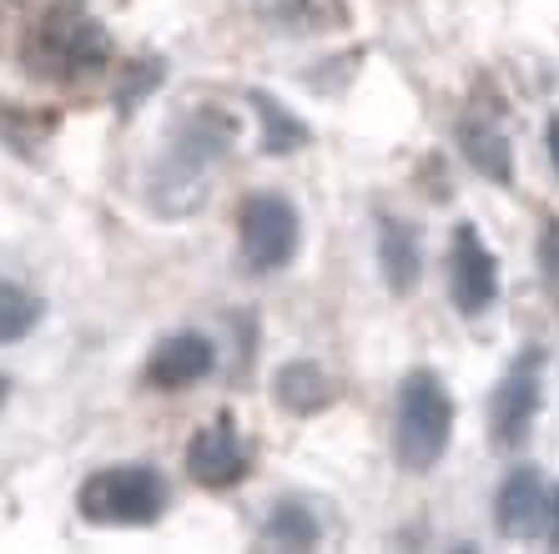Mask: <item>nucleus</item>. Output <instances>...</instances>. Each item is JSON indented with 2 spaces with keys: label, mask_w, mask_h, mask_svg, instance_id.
Here are the masks:
<instances>
[{
  "label": "nucleus",
  "mask_w": 559,
  "mask_h": 554,
  "mask_svg": "<svg viewBox=\"0 0 559 554\" xmlns=\"http://www.w3.org/2000/svg\"><path fill=\"white\" fill-rule=\"evenodd\" d=\"M237 142V121L227 117V111H192V117L182 121V131L167 142V156L156 162L152 172V202L156 212H167V217H182V212H192L202 197H207V177L212 167H217L222 156L233 152Z\"/></svg>",
  "instance_id": "1"
},
{
  "label": "nucleus",
  "mask_w": 559,
  "mask_h": 554,
  "mask_svg": "<svg viewBox=\"0 0 559 554\" xmlns=\"http://www.w3.org/2000/svg\"><path fill=\"white\" fill-rule=\"evenodd\" d=\"M21 61H26V71L36 81H56V86L86 81V76H96V71H106V61H111V36H106V26L81 0H56L51 11L26 31Z\"/></svg>",
  "instance_id": "2"
},
{
  "label": "nucleus",
  "mask_w": 559,
  "mask_h": 554,
  "mask_svg": "<svg viewBox=\"0 0 559 554\" xmlns=\"http://www.w3.org/2000/svg\"><path fill=\"white\" fill-rule=\"evenodd\" d=\"M167 479L152 464H111L96 469L76 494V509L86 524H117V529H142L167 515Z\"/></svg>",
  "instance_id": "3"
},
{
  "label": "nucleus",
  "mask_w": 559,
  "mask_h": 554,
  "mask_svg": "<svg viewBox=\"0 0 559 554\" xmlns=\"http://www.w3.org/2000/svg\"><path fill=\"white\" fill-rule=\"evenodd\" d=\"M449 434H454V399L433 368H414L399 388V434H393V449H399V464L414 469V474H429L433 464L449 449Z\"/></svg>",
  "instance_id": "4"
},
{
  "label": "nucleus",
  "mask_w": 559,
  "mask_h": 554,
  "mask_svg": "<svg viewBox=\"0 0 559 554\" xmlns=\"http://www.w3.org/2000/svg\"><path fill=\"white\" fill-rule=\"evenodd\" d=\"M237 243H242V262L252 272H277L298 258L302 222L293 212V202H283L277 192H258L242 202L237 212Z\"/></svg>",
  "instance_id": "5"
},
{
  "label": "nucleus",
  "mask_w": 559,
  "mask_h": 554,
  "mask_svg": "<svg viewBox=\"0 0 559 554\" xmlns=\"http://www.w3.org/2000/svg\"><path fill=\"white\" fill-rule=\"evenodd\" d=\"M449 293H454V308L464 313V318L489 313L499 297V258L484 247L474 222H459L454 227V247H449Z\"/></svg>",
  "instance_id": "6"
},
{
  "label": "nucleus",
  "mask_w": 559,
  "mask_h": 554,
  "mask_svg": "<svg viewBox=\"0 0 559 554\" xmlns=\"http://www.w3.org/2000/svg\"><path fill=\"white\" fill-rule=\"evenodd\" d=\"M252 469V453L237 434L233 413H217L207 428H197L192 444H187V474L202 484V490H233L242 484Z\"/></svg>",
  "instance_id": "7"
},
{
  "label": "nucleus",
  "mask_w": 559,
  "mask_h": 554,
  "mask_svg": "<svg viewBox=\"0 0 559 554\" xmlns=\"http://www.w3.org/2000/svg\"><path fill=\"white\" fill-rule=\"evenodd\" d=\"M539 419V353H524L489 399V438L499 449H520Z\"/></svg>",
  "instance_id": "8"
},
{
  "label": "nucleus",
  "mask_w": 559,
  "mask_h": 554,
  "mask_svg": "<svg viewBox=\"0 0 559 554\" xmlns=\"http://www.w3.org/2000/svg\"><path fill=\"white\" fill-rule=\"evenodd\" d=\"M212 368H217V349L207 333H171L146 358V384L162 393H182V388L202 384Z\"/></svg>",
  "instance_id": "9"
},
{
  "label": "nucleus",
  "mask_w": 559,
  "mask_h": 554,
  "mask_svg": "<svg viewBox=\"0 0 559 554\" xmlns=\"http://www.w3.org/2000/svg\"><path fill=\"white\" fill-rule=\"evenodd\" d=\"M545 504H549V490L539 479V469L534 464L509 469V479L499 484V499H495L499 534L504 540H534L545 529Z\"/></svg>",
  "instance_id": "10"
},
{
  "label": "nucleus",
  "mask_w": 559,
  "mask_h": 554,
  "mask_svg": "<svg viewBox=\"0 0 559 554\" xmlns=\"http://www.w3.org/2000/svg\"><path fill=\"white\" fill-rule=\"evenodd\" d=\"M252 11L277 36H323V31L348 26L343 0H252Z\"/></svg>",
  "instance_id": "11"
},
{
  "label": "nucleus",
  "mask_w": 559,
  "mask_h": 554,
  "mask_svg": "<svg viewBox=\"0 0 559 554\" xmlns=\"http://www.w3.org/2000/svg\"><path fill=\"white\" fill-rule=\"evenodd\" d=\"M273 399L283 403L287 413L308 419V413H323L328 403L338 399V384H333L312 358H293L273 374Z\"/></svg>",
  "instance_id": "12"
},
{
  "label": "nucleus",
  "mask_w": 559,
  "mask_h": 554,
  "mask_svg": "<svg viewBox=\"0 0 559 554\" xmlns=\"http://www.w3.org/2000/svg\"><path fill=\"white\" fill-rule=\"evenodd\" d=\"M378 268L389 278L393 293H414L424 252H418V227H408L404 217H383L378 222Z\"/></svg>",
  "instance_id": "13"
},
{
  "label": "nucleus",
  "mask_w": 559,
  "mask_h": 554,
  "mask_svg": "<svg viewBox=\"0 0 559 554\" xmlns=\"http://www.w3.org/2000/svg\"><path fill=\"white\" fill-rule=\"evenodd\" d=\"M248 102H252V111H258V121H262V152H267V156L302 152V146L312 142L308 121L293 117V111H287V106L273 96V91H252Z\"/></svg>",
  "instance_id": "14"
},
{
  "label": "nucleus",
  "mask_w": 559,
  "mask_h": 554,
  "mask_svg": "<svg viewBox=\"0 0 559 554\" xmlns=\"http://www.w3.org/2000/svg\"><path fill=\"white\" fill-rule=\"evenodd\" d=\"M262 540L273 544V550H312V544L323 540V524H318V515L302 509L298 499H277L273 509H267Z\"/></svg>",
  "instance_id": "15"
},
{
  "label": "nucleus",
  "mask_w": 559,
  "mask_h": 554,
  "mask_svg": "<svg viewBox=\"0 0 559 554\" xmlns=\"http://www.w3.org/2000/svg\"><path fill=\"white\" fill-rule=\"evenodd\" d=\"M459 142H464V156L484 172V177H495V181H509V177H514V162H509V142L499 137L495 127H484V121H464V127H459Z\"/></svg>",
  "instance_id": "16"
},
{
  "label": "nucleus",
  "mask_w": 559,
  "mask_h": 554,
  "mask_svg": "<svg viewBox=\"0 0 559 554\" xmlns=\"http://www.w3.org/2000/svg\"><path fill=\"white\" fill-rule=\"evenodd\" d=\"M36 322H40V297L26 293V287L0 283V343H15V338H26Z\"/></svg>",
  "instance_id": "17"
},
{
  "label": "nucleus",
  "mask_w": 559,
  "mask_h": 554,
  "mask_svg": "<svg viewBox=\"0 0 559 554\" xmlns=\"http://www.w3.org/2000/svg\"><path fill=\"white\" fill-rule=\"evenodd\" d=\"M539 262H545V278L559 287V217L545 227V237H539Z\"/></svg>",
  "instance_id": "18"
},
{
  "label": "nucleus",
  "mask_w": 559,
  "mask_h": 554,
  "mask_svg": "<svg viewBox=\"0 0 559 554\" xmlns=\"http://www.w3.org/2000/svg\"><path fill=\"white\" fill-rule=\"evenodd\" d=\"M549 544L559 550V490H549V504H545V529H539Z\"/></svg>",
  "instance_id": "19"
},
{
  "label": "nucleus",
  "mask_w": 559,
  "mask_h": 554,
  "mask_svg": "<svg viewBox=\"0 0 559 554\" xmlns=\"http://www.w3.org/2000/svg\"><path fill=\"white\" fill-rule=\"evenodd\" d=\"M549 162H555V172H559V117L549 121Z\"/></svg>",
  "instance_id": "20"
},
{
  "label": "nucleus",
  "mask_w": 559,
  "mask_h": 554,
  "mask_svg": "<svg viewBox=\"0 0 559 554\" xmlns=\"http://www.w3.org/2000/svg\"><path fill=\"white\" fill-rule=\"evenodd\" d=\"M5 393H11V378L0 374V403H5Z\"/></svg>",
  "instance_id": "21"
}]
</instances>
